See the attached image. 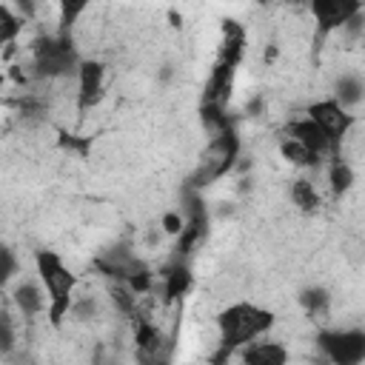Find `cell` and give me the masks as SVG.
<instances>
[{
	"label": "cell",
	"instance_id": "6da1fadb",
	"mask_svg": "<svg viewBox=\"0 0 365 365\" xmlns=\"http://www.w3.org/2000/svg\"><path fill=\"white\" fill-rule=\"evenodd\" d=\"M34 268H37V277L40 282L46 285V294H48V322L57 328L68 314H71V305H74V274L71 268L63 262V257L57 251H37L34 254Z\"/></svg>",
	"mask_w": 365,
	"mask_h": 365
},
{
	"label": "cell",
	"instance_id": "d4e9b609",
	"mask_svg": "<svg viewBox=\"0 0 365 365\" xmlns=\"http://www.w3.org/2000/svg\"><path fill=\"white\" fill-rule=\"evenodd\" d=\"M277 54H279V48L271 43V46L265 48V63H274V60H277Z\"/></svg>",
	"mask_w": 365,
	"mask_h": 365
},
{
	"label": "cell",
	"instance_id": "30bf717a",
	"mask_svg": "<svg viewBox=\"0 0 365 365\" xmlns=\"http://www.w3.org/2000/svg\"><path fill=\"white\" fill-rule=\"evenodd\" d=\"M242 365H288V348L277 339H257L240 348Z\"/></svg>",
	"mask_w": 365,
	"mask_h": 365
},
{
	"label": "cell",
	"instance_id": "9c48e42d",
	"mask_svg": "<svg viewBox=\"0 0 365 365\" xmlns=\"http://www.w3.org/2000/svg\"><path fill=\"white\" fill-rule=\"evenodd\" d=\"M288 137H294L299 145H305L311 154L317 157H325L328 151H336V140H331L325 134V128H319L311 117H299V120H291L288 123Z\"/></svg>",
	"mask_w": 365,
	"mask_h": 365
},
{
	"label": "cell",
	"instance_id": "8fae6325",
	"mask_svg": "<svg viewBox=\"0 0 365 365\" xmlns=\"http://www.w3.org/2000/svg\"><path fill=\"white\" fill-rule=\"evenodd\" d=\"M11 299H14L17 311H20L23 317H29V319L37 317V314H43V311H48V299L43 297L40 285L31 282V279H20V282L14 285V291H11Z\"/></svg>",
	"mask_w": 365,
	"mask_h": 365
},
{
	"label": "cell",
	"instance_id": "277c9868",
	"mask_svg": "<svg viewBox=\"0 0 365 365\" xmlns=\"http://www.w3.org/2000/svg\"><path fill=\"white\" fill-rule=\"evenodd\" d=\"M237 160H240V137H237V131L231 125L222 134L208 137V145H205L202 160H200V165H197V171L191 177V185L202 188V185L220 180L222 174H228L234 168Z\"/></svg>",
	"mask_w": 365,
	"mask_h": 365
},
{
	"label": "cell",
	"instance_id": "44dd1931",
	"mask_svg": "<svg viewBox=\"0 0 365 365\" xmlns=\"http://www.w3.org/2000/svg\"><path fill=\"white\" fill-rule=\"evenodd\" d=\"M160 228H163V234H168V237H180L182 228H185V214H180V211H165V214L160 217Z\"/></svg>",
	"mask_w": 365,
	"mask_h": 365
},
{
	"label": "cell",
	"instance_id": "484cf974",
	"mask_svg": "<svg viewBox=\"0 0 365 365\" xmlns=\"http://www.w3.org/2000/svg\"><path fill=\"white\" fill-rule=\"evenodd\" d=\"M168 20H171V26H180V14L177 11H168Z\"/></svg>",
	"mask_w": 365,
	"mask_h": 365
},
{
	"label": "cell",
	"instance_id": "7a4b0ae2",
	"mask_svg": "<svg viewBox=\"0 0 365 365\" xmlns=\"http://www.w3.org/2000/svg\"><path fill=\"white\" fill-rule=\"evenodd\" d=\"M274 311L251 305V302H234L225 311H220L217 317V328H220V345L234 351L242 348L248 342H257L262 334L271 331L274 325Z\"/></svg>",
	"mask_w": 365,
	"mask_h": 365
},
{
	"label": "cell",
	"instance_id": "7c38bea8",
	"mask_svg": "<svg viewBox=\"0 0 365 365\" xmlns=\"http://www.w3.org/2000/svg\"><path fill=\"white\" fill-rule=\"evenodd\" d=\"M231 86H234V68L225 66V63H217L211 68V77H208V86H205V103L222 108V103L231 97Z\"/></svg>",
	"mask_w": 365,
	"mask_h": 365
},
{
	"label": "cell",
	"instance_id": "ba28073f",
	"mask_svg": "<svg viewBox=\"0 0 365 365\" xmlns=\"http://www.w3.org/2000/svg\"><path fill=\"white\" fill-rule=\"evenodd\" d=\"M103 80H106V66L100 60H83L77 68V106L91 108L103 100Z\"/></svg>",
	"mask_w": 365,
	"mask_h": 365
},
{
	"label": "cell",
	"instance_id": "e0dca14e",
	"mask_svg": "<svg viewBox=\"0 0 365 365\" xmlns=\"http://www.w3.org/2000/svg\"><path fill=\"white\" fill-rule=\"evenodd\" d=\"M291 200H294V205H297L299 211H305V214L317 211L319 202H322V200H319V191H317L314 182L305 180V177H299V180L291 182Z\"/></svg>",
	"mask_w": 365,
	"mask_h": 365
},
{
	"label": "cell",
	"instance_id": "ffe728a7",
	"mask_svg": "<svg viewBox=\"0 0 365 365\" xmlns=\"http://www.w3.org/2000/svg\"><path fill=\"white\" fill-rule=\"evenodd\" d=\"M111 302H114L125 317H134V314H137V294H134L128 285H114V288H111Z\"/></svg>",
	"mask_w": 365,
	"mask_h": 365
},
{
	"label": "cell",
	"instance_id": "52a82bcc",
	"mask_svg": "<svg viewBox=\"0 0 365 365\" xmlns=\"http://www.w3.org/2000/svg\"><path fill=\"white\" fill-rule=\"evenodd\" d=\"M362 11L359 3L354 0H314L311 3V14L319 26V31H334L342 29L348 20H354Z\"/></svg>",
	"mask_w": 365,
	"mask_h": 365
},
{
	"label": "cell",
	"instance_id": "603a6c76",
	"mask_svg": "<svg viewBox=\"0 0 365 365\" xmlns=\"http://www.w3.org/2000/svg\"><path fill=\"white\" fill-rule=\"evenodd\" d=\"M94 314H97V302H94L91 297L74 299V305H71V317H74V319L86 322V319H94Z\"/></svg>",
	"mask_w": 365,
	"mask_h": 365
},
{
	"label": "cell",
	"instance_id": "3957f363",
	"mask_svg": "<svg viewBox=\"0 0 365 365\" xmlns=\"http://www.w3.org/2000/svg\"><path fill=\"white\" fill-rule=\"evenodd\" d=\"M80 57L68 34H40L31 43V77L34 80H60L80 68Z\"/></svg>",
	"mask_w": 365,
	"mask_h": 365
},
{
	"label": "cell",
	"instance_id": "cb8c5ba5",
	"mask_svg": "<svg viewBox=\"0 0 365 365\" xmlns=\"http://www.w3.org/2000/svg\"><path fill=\"white\" fill-rule=\"evenodd\" d=\"M17 271V259H14V251L11 248H3V279L9 282Z\"/></svg>",
	"mask_w": 365,
	"mask_h": 365
},
{
	"label": "cell",
	"instance_id": "8992f818",
	"mask_svg": "<svg viewBox=\"0 0 365 365\" xmlns=\"http://www.w3.org/2000/svg\"><path fill=\"white\" fill-rule=\"evenodd\" d=\"M308 117L319 125V128H325V134L331 137V140H342L348 131H351V125L356 123L354 120V114L348 111V108H342L334 97L331 100H317V103H311L308 106Z\"/></svg>",
	"mask_w": 365,
	"mask_h": 365
},
{
	"label": "cell",
	"instance_id": "d6986e66",
	"mask_svg": "<svg viewBox=\"0 0 365 365\" xmlns=\"http://www.w3.org/2000/svg\"><path fill=\"white\" fill-rule=\"evenodd\" d=\"M328 185H331L334 197L348 194L351 185H354V168L348 163H342V160H334L331 168H328Z\"/></svg>",
	"mask_w": 365,
	"mask_h": 365
},
{
	"label": "cell",
	"instance_id": "4fadbf2b",
	"mask_svg": "<svg viewBox=\"0 0 365 365\" xmlns=\"http://www.w3.org/2000/svg\"><path fill=\"white\" fill-rule=\"evenodd\" d=\"M191 288V271L182 262H171L163 271V299L165 302H177L180 297H185Z\"/></svg>",
	"mask_w": 365,
	"mask_h": 365
},
{
	"label": "cell",
	"instance_id": "9a60e30c",
	"mask_svg": "<svg viewBox=\"0 0 365 365\" xmlns=\"http://www.w3.org/2000/svg\"><path fill=\"white\" fill-rule=\"evenodd\" d=\"M279 154H282L285 163H291V165H297V168H317V165L322 163L317 154H311V151H308L305 145H299L294 137L279 140Z\"/></svg>",
	"mask_w": 365,
	"mask_h": 365
},
{
	"label": "cell",
	"instance_id": "7402d4cb",
	"mask_svg": "<svg viewBox=\"0 0 365 365\" xmlns=\"http://www.w3.org/2000/svg\"><path fill=\"white\" fill-rule=\"evenodd\" d=\"M0 351H3V356H9V354L17 351L14 325H11V317H9V314H3V322H0Z\"/></svg>",
	"mask_w": 365,
	"mask_h": 365
},
{
	"label": "cell",
	"instance_id": "5b68a950",
	"mask_svg": "<svg viewBox=\"0 0 365 365\" xmlns=\"http://www.w3.org/2000/svg\"><path fill=\"white\" fill-rule=\"evenodd\" d=\"M317 348L331 365H362L365 362V331L362 328L319 331Z\"/></svg>",
	"mask_w": 365,
	"mask_h": 365
},
{
	"label": "cell",
	"instance_id": "ac0fdd59",
	"mask_svg": "<svg viewBox=\"0 0 365 365\" xmlns=\"http://www.w3.org/2000/svg\"><path fill=\"white\" fill-rule=\"evenodd\" d=\"M23 26H26V20H23L9 3H3V6H0V43L11 46V43L17 40V34L23 31Z\"/></svg>",
	"mask_w": 365,
	"mask_h": 365
},
{
	"label": "cell",
	"instance_id": "5bb4252c",
	"mask_svg": "<svg viewBox=\"0 0 365 365\" xmlns=\"http://www.w3.org/2000/svg\"><path fill=\"white\" fill-rule=\"evenodd\" d=\"M334 100L342 106V108H351V106H359L365 100V83L356 77V74H342L334 86Z\"/></svg>",
	"mask_w": 365,
	"mask_h": 365
},
{
	"label": "cell",
	"instance_id": "2e32d148",
	"mask_svg": "<svg viewBox=\"0 0 365 365\" xmlns=\"http://www.w3.org/2000/svg\"><path fill=\"white\" fill-rule=\"evenodd\" d=\"M297 302L302 305V311H305L308 317H314V319H317V317H325V314H328L331 297H328V291H325L322 285H311V288L299 291Z\"/></svg>",
	"mask_w": 365,
	"mask_h": 365
}]
</instances>
